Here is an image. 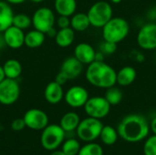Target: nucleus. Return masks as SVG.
<instances>
[{"instance_id":"f257e3e1","label":"nucleus","mask_w":156,"mask_h":155,"mask_svg":"<svg viewBox=\"0 0 156 155\" xmlns=\"http://www.w3.org/2000/svg\"><path fill=\"white\" fill-rule=\"evenodd\" d=\"M150 125L145 117L139 114H130L124 117L118 125L119 136L126 142L137 143L149 134Z\"/></svg>"},{"instance_id":"f03ea898","label":"nucleus","mask_w":156,"mask_h":155,"mask_svg":"<svg viewBox=\"0 0 156 155\" xmlns=\"http://www.w3.org/2000/svg\"><path fill=\"white\" fill-rule=\"evenodd\" d=\"M85 77L90 85L100 89H108L117 83V72L104 61L95 60L89 64Z\"/></svg>"},{"instance_id":"7ed1b4c3","label":"nucleus","mask_w":156,"mask_h":155,"mask_svg":"<svg viewBox=\"0 0 156 155\" xmlns=\"http://www.w3.org/2000/svg\"><path fill=\"white\" fill-rule=\"evenodd\" d=\"M130 33V25L122 17H112L102 27V37L106 41L120 43L124 40Z\"/></svg>"},{"instance_id":"20e7f679","label":"nucleus","mask_w":156,"mask_h":155,"mask_svg":"<svg viewBox=\"0 0 156 155\" xmlns=\"http://www.w3.org/2000/svg\"><path fill=\"white\" fill-rule=\"evenodd\" d=\"M87 15L90 26L102 28L113 17V10L110 3L106 1H97L90 7Z\"/></svg>"},{"instance_id":"39448f33","label":"nucleus","mask_w":156,"mask_h":155,"mask_svg":"<svg viewBox=\"0 0 156 155\" xmlns=\"http://www.w3.org/2000/svg\"><path fill=\"white\" fill-rule=\"evenodd\" d=\"M66 132L58 124L48 125L42 130L40 143L44 149L48 151H55L64 141Z\"/></svg>"},{"instance_id":"423d86ee","label":"nucleus","mask_w":156,"mask_h":155,"mask_svg":"<svg viewBox=\"0 0 156 155\" xmlns=\"http://www.w3.org/2000/svg\"><path fill=\"white\" fill-rule=\"evenodd\" d=\"M103 124L99 119L88 117L80 121L78 128L76 129L78 137L84 141L90 143L100 137Z\"/></svg>"},{"instance_id":"0eeeda50","label":"nucleus","mask_w":156,"mask_h":155,"mask_svg":"<svg viewBox=\"0 0 156 155\" xmlns=\"http://www.w3.org/2000/svg\"><path fill=\"white\" fill-rule=\"evenodd\" d=\"M111 107L112 105L107 101L105 97L94 96L89 98L84 105V110L89 117L101 120L109 114Z\"/></svg>"},{"instance_id":"6e6552de","label":"nucleus","mask_w":156,"mask_h":155,"mask_svg":"<svg viewBox=\"0 0 156 155\" xmlns=\"http://www.w3.org/2000/svg\"><path fill=\"white\" fill-rule=\"evenodd\" d=\"M20 96V86L16 79L5 78L0 82V103L3 105L14 104Z\"/></svg>"},{"instance_id":"1a4fd4ad","label":"nucleus","mask_w":156,"mask_h":155,"mask_svg":"<svg viewBox=\"0 0 156 155\" xmlns=\"http://www.w3.org/2000/svg\"><path fill=\"white\" fill-rule=\"evenodd\" d=\"M56 23L54 12L48 7H40L35 11L32 16V25L35 29L47 33Z\"/></svg>"},{"instance_id":"9d476101","label":"nucleus","mask_w":156,"mask_h":155,"mask_svg":"<svg viewBox=\"0 0 156 155\" xmlns=\"http://www.w3.org/2000/svg\"><path fill=\"white\" fill-rule=\"evenodd\" d=\"M138 46L145 50L156 49V23L144 25L137 34Z\"/></svg>"},{"instance_id":"9b49d317","label":"nucleus","mask_w":156,"mask_h":155,"mask_svg":"<svg viewBox=\"0 0 156 155\" xmlns=\"http://www.w3.org/2000/svg\"><path fill=\"white\" fill-rule=\"evenodd\" d=\"M26 126L33 131H42L48 125V117L47 113L38 109H30L23 117Z\"/></svg>"},{"instance_id":"f8f14e48","label":"nucleus","mask_w":156,"mask_h":155,"mask_svg":"<svg viewBox=\"0 0 156 155\" xmlns=\"http://www.w3.org/2000/svg\"><path fill=\"white\" fill-rule=\"evenodd\" d=\"M89 98L88 90L84 87L78 85L70 87L64 95L66 103L72 108L84 107Z\"/></svg>"},{"instance_id":"ddd939ff","label":"nucleus","mask_w":156,"mask_h":155,"mask_svg":"<svg viewBox=\"0 0 156 155\" xmlns=\"http://www.w3.org/2000/svg\"><path fill=\"white\" fill-rule=\"evenodd\" d=\"M3 33L5 44L10 48L17 49L25 45V34L22 29L12 25Z\"/></svg>"},{"instance_id":"4468645a","label":"nucleus","mask_w":156,"mask_h":155,"mask_svg":"<svg viewBox=\"0 0 156 155\" xmlns=\"http://www.w3.org/2000/svg\"><path fill=\"white\" fill-rule=\"evenodd\" d=\"M96 50L89 43H80L74 48V57L83 65H89L95 61Z\"/></svg>"},{"instance_id":"2eb2a0df","label":"nucleus","mask_w":156,"mask_h":155,"mask_svg":"<svg viewBox=\"0 0 156 155\" xmlns=\"http://www.w3.org/2000/svg\"><path fill=\"white\" fill-rule=\"evenodd\" d=\"M60 71L63 72L69 79H74L80 76L83 71V64L74 56L67 58L61 64Z\"/></svg>"},{"instance_id":"dca6fc26","label":"nucleus","mask_w":156,"mask_h":155,"mask_svg":"<svg viewBox=\"0 0 156 155\" xmlns=\"http://www.w3.org/2000/svg\"><path fill=\"white\" fill-rule=\"evenodd\" d=\"M64 90L62 85L58 84L55 80L49 82L44 90L45 100L50 104H58L64 98Z\"/></svg>"},{"instance_id":"f3484780","label":"nucleus","mask_w":156,"mask_h":155,"mask_svg":"<svg viewBox=\"0 0 156 155\" xmlns=\"http://www.w3.org/2000/svg\"><path fill=\"white\" fill-rule=\"evenodd\" d=\"M14 12L10 5L5 1L0 0V33L12 26Z\"/></svg>"},{"instance_id":"a211bd4d","label":"nucleus","mask_w":156,"mask_h":155,"mask_svg":"<svg viewBox=\"0 0 156 155\" xmlns=\"http://www.w3.org/2000/svg\"><path fill=\"white\" fill-rule=\"evenodd\" d=\"M137 77L136 69L132 66H125L117 72V84L122 87H126L133 84Z\"/></svg>"},{"instance_id":"6ab92c4d","label":"nucleus","mask_w":156,"mask_h":155,"mask_svg":"<svg viewBox=\"0 0 156 155\" xmlns=\"http://www.w3.org/2000/svg\"><path fill=\"white\" fill-rule=\"evenodd\" d=\"M54 7L59 16H71L75 14L77 9L76 0H55Z\"/></svg>"},{"instance_id":"aec40b11","label":"nucleus","mask_w":156,"mask_h":155,"mask_svg":"<svg viewBox=\"0 0 156 155\" xmlns=\"http://www.w3.org/2000/svg\"><path fill=\"white\" fill-rule=\"evenodd\" d=\"M75 39V31L69 26L66 28H59L58 31L55 41L56 44L60 48H68L69 47Z\"/></svg>"},{"instance_id":"412c9836","label":"nucleus","mask_w":156,"mask_h":155,"mask_svg":"<svg viewBox=\"0 0 156 155\" xmlns=\"http://www.w3.org/2000/svg\"><path fill=\"white\" fill-rule=\"evenodd\" d=\"M80 122V116L74 111H69L62 116L59 125L66 132H70L78 128Z\"/></svg>"},{"instance_id":"4be33fe9","label":"nucleus","mask_w":156,"mask_h":155,"mask_svg":"<svg viewBox=\"0 0 156 155\" xmlns=\"http://www.w3.org/2000/svg\"><path fill=\"white\" fill-rule=\"evenodd\" d=\"M90 26L89 16L86 13H75L70 18V27L77 32H83Z\"/></svg>"},{"instance_id":"5701e85b","label":"nucleus","mask_w":156,"mask_h":155,"mask_svg":"<svg viewBox=\"0 0 156 155\" xmlns=\"http://www.w3.org/2000/svg\"><path fill=\"white\" fill-rule=\"evenodd\" d=\"M46 34L39 30H31L25 35V45L29 48H37L43 45Z\"/></svg>"},{"instance_id":"b1692460","label":"nucleus","mask_w":156,"mask_h":155,"mask_svg":"<svg viewBox=\"0 0 156 155\" xmlns=\"http://www.w3.org/2000/svg\"><path fill=\"white\" fill-rule=\"evenodd\" d=\"M4 72L5 78L16 79L22 73V65L21 63L15 58H10L5 62L3 65Z\"/></svg>"},{"instance_id":"393cba45","label":"nucleus","mask_w":156,"mask_h":155,"mask_svg":"<svg viewBox=\"0 0 156 155\" xmlns=\"http://www.w3.org/2000/svg\"><path fill=\"white\" fill-rule=\"evenodd\" d=\"M118 131L110 125H103L102 130L100 134L101 142L106 145H113L118 140Z\"/></svg>"},{"instance_id":"a878e982","label":"nucleus","mask_w":156,"mask_h":155,"mask_svg":"<svg viewBox=\"0 0 156 155\" xmlns=\"http://www.w3.org/2000/svg\"><path fill=\"white\" fill-rule=\"evenodd\" d=\"M104 97L112 106H115V105H118L122 100L123 94H122V91L119 88L112 86L111 88L106 89Z\"/></svg>"},{"instance_id":"bb28decb","label":"nucleus","mask_w":156,"mask_h":155,"mask_svg":"<svg viewBox=\"0 0 156 155\" xmlns=\"http://www.w3.org/2000/svg\"><path fill=\"white\" fill-rule=\"evenodd\" d=\"M12 25L22 30L27 29L32 25V17H29L27 14L23 13L14 15Z\"/></svg>"},{"instance_id":"cd10ccee","label":"nucleus","mask_w":156,"mask_h":155,"mask_svg":"<svg viewBox=\"0 0 156 155\" xmlns=\"http://www.w3.org/2000/svg\"><path fill=\"white\" fill-rule=\"evenodd\" d=\"M80 143L76 139H69L62 145V152L66 155H78L80 150Z\"/></svg>"},{"instance_id":"c85d7f7f","label":"nucleus","mask_w":156,"mask_h":155,"mask_svg":"<svg viewBox=\"0 0 156 155\" xmlns=\"http://www.w3.org/2000/svg\"><path fill=\"white\" fill-rule=\"evenodd\" d=\"M78 155H103V150L98 143H88L80 148Z\"/></svg>"},{"instance_id":"c756f323","label":"nucleus","mask_w":156,"mask_h":155,"mask_svg":"<svg viewBox=\"0 0 156 155\" xmlns=\"http://www.w3.org/2000/svg\"><path fill=\"white\" fill-rule=\"evenodd\" d=\"M144 155H156V135L150 136L144 145Z\"/></svg>"},{"instance_id":"7c9ffc66","label":"nucleus","mask_w":156,"mask_h":155,"mask_svg":"<svg viewBox=\"0 0 156 155\" xmlns=\"http://www.w3.org/2000/svg\"><path fill=\"white\" fill-rule=\"evenodd\" d=\"M116 50H117V44L110 41L104 40L100 46V51L102 52L104 55H112L115 53Z\"/></svg>"},{"instance_id":"2f4dec72","label":"nucleus","mask_w":156,"mask_h":155,"mask_svg":"<svg viewBox=\"0 0 156 155\" xmlns=\"http://www.w3.org/2000/svg\"><path fill=\"white\" fill-rule=\"evenodd\" d=\"M27 127L24 119L22 118H17L16 120H14L11 122V129L15 132H20L22 130H24V128Z\"/></svg>"},{"instance_id":"473e14b6","label":"nucleus","mask_w":156,"mask_h":155,"mask_svg":"<svg viewBox=\"0 0 156 155\" xmlns=\"http://www.w3.org/2000/svg\"><path fill=\"white\" fill-rule=\"evenodd\" d=\"M56 21H57V25H58V26L59 28H66V27L70 26V18H69V16H59Z\"/></svg>"},{"instance_id":"72a5a7b5","label":"nucleus","mask_w":156,"mask_h":155,"mask_svg":"<svg viewBox=\"0 0 156 155\" xmlns=\"http://www.w3.org/2000/svg\"><path fill=\"white\" fill-rule=\"evenodd\" d=\"M68 80H69V78H68L63 72H61V71H59V72L57 74L56 78H55V81L58 82V83L60 84V85H64L65 83H67Z\"/></svg>"},{"instance_id":"f704fd0d","label":"nucleus","mask_w":156,"mask_h":155,"mask_svg":"<svg viewBox=\"0 0 156 155\" xmlns=\"http://www.w3.org/2000/svg\"><path fill=\"white\" fill-rule=\"evenodd\" d=\"M57 33H58V31L56 30L55 26H53V27H51V28H50L47 33H46V35H47V36H48V37H54V38H55V37H56Z\"/></svg>"},{"instance_id":"c9c22d12","label":"nucleus","mask_w":156,"mask_h":155,"mask_svg":"<svg viewBox=\"0 0 156 155\" xmlns=\"http://www.w3.org/2000/svg\"><path fill=\"white\" fill-rule=\"evenodd\" d=\"M104 54L101 51L97 52L96 51V55H95V60L97 61H104Z\"/></svg>"},{"instance_id":"e433bc0d","label":"nucleus","mask_w":156,"mask_h":155,"mask_svg":"<svg viewBox=\"0 0 156 155\" xmlns=\"http://www.w3.org/2000/svg\"><path fill=\"white\" fill-rule=\"evenodd\" d=\"M150 129L153 131V132L156 135V117H154L152 122H151V124H150Z\"/></svg>"},{"instance_id":"4c0bfd02","label":"nucleus","mask_w":156,"mask_h":155,"mask_svg":"<svg viewBox=\"0 0 156 155\" xmlns=\"http://www.w3.org/2000/svg\"><path fill=\"white\" fill-rule=\"evenodd\" d=\"M27 0H5V2H7L8 4H13V5H19L24 3Z\"/></svg>"},{"instance_id":"58836bf2","label":"nucleus","mask_w":156,"mask_h":155,"mask_svg":"<svg viewBox=\"0 0 156 155\" xmlns=\"http://www.w3.org/2000/svg\"><path fill=\"white\" fill-rule=\"evenodd\" d=\"M5 79V72H4L3 66H0V82L2 80H4Z\"/></svg>"},{"instance_id":"ea45409f","label":"nucleus","mask_w":156,"mask_h":155,"mask_svg":"<svg viewBox=\"0 0 156 155\" xmlns=\"http://www.w3.org/2000/svg\"><path fill=\"white\" fill-rule=\"evenodd\" d=\"M50 155H66L62 151H54L52 152Z\"/></svg>"},{"instance_id":"a19ab883","label":"nucleus","mask_w":156,"mask_h":155,"mask_svg":"<svg viewBox=\"0 0 156 155\" xmlns=\"http://www.w3.org/2000/svg\"><path fill=\"white\" fill-rule=\"evenodd\" d=\"M122 1V0H111V2L113 3V4H120Z\"/></svg>"},{"instance_id":"79ce46f5","label":"nucleus","mask_w":156,"mask_h":155,"mask_svg":"<svg viewBox=\"0 0 156 155\" xmlns=\"http://www.w3.org/2000/svg\"><path fill=\"white\" fill-rule=\"evenodd\" d=\"M31 2H33V3H41V2H43L44 0H30Z\"/></svg>"},{"instance_id":"37998d69","label":"nucleus","mask_w":156,"mask_h":155,"mask_svg":"<svg viewBox=\"0 0 156 155\" xmlns=\"http://www.w3.org/2000/svg\"><path fill=\"white\" fill-rule=\"evenodd\" d=\"M0 58H1V51H0Z\"/></svg>"}]
</instances>
